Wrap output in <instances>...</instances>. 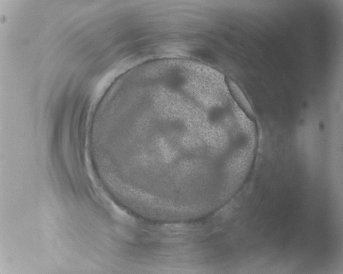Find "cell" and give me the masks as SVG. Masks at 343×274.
<instances>
[{
	"instance_id": "1",
	"label": "cell",
	"mask_w": 343,
	"mask_h": 274,
	"mask_svg": "<svg viewBox=\"0 0 343 274\" xmlns=\"http://www.w3.org/2000/svg\"><path fill=\"white\" fill-rule=\"evenodd\" d=\"M228 83L232 93L236 99L239 105H241L243 109H244L249 115L253 116L254 113L252 108H251L249 102L244 96L241 89L238 88L235 83L230 81V80L228 81Z\"/></svg>"
}]
</instances>
